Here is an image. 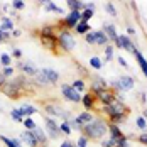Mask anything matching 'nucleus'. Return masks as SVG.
<instances>
[{"label": "nucleus", "instance_id": "nucleus-36", "mask_svg": "<svg viewBox=\"0 0 147 147\" xmlns=\"http://www.w3.org/2000/svg\"><path fill=\"white\" fill-rule=\"evenodd\" d=\"M59 130H61V134H63V135H68V137H69V135H71V132H73V130H71L69 122H63V123L59 125Z\"/></svg>", "mask_w": 147, "mask_h": 147}, {"label": "nucleus", "instance_id": "nucleus-42", "mask_svg": "<svg viewBox=\"0 0 147 147\" xmlns=\"http://www.w3.org/2000/svg\"><path fill=\"white\" fill-rule=\"evenodd\" d=\"M88 142H90V140L85 137V135H80V139L76 140V144H74V146H76V147H88Z\"/></svg>", "mask_w": 147, "mask_h": 147}, {"label": "nucleus", "instance_id": "nucleus-50", "mask_svg": "<svg viewBox=\"0 0 147 147\" xmlns=\"http://www.w3.org/2000/svg\"><path fill=\"white\" fill-rule=\"evenodd\" d=\"M59 147H74V144L71 142V140H63V142H61V146H59Z\"/></svg>", "mask_w": 147, "mask_h": 147}, {"label": "nucleus", "instance_id": "nucleus-12", "mask_svg": "<svg viewBox=\"0 0 147 147\" xmlns=\"http://www.w3.org/2000/svg\"><path fill=\"white\" fill-rule=\"evenodd\" d=\"M44 112H46V115L51 118H63L66 110H63L58 103L53 102V103H44Z\"/></svg>", "mask_w": 147, "mask_h": 147}, {"label": "nucleus", "instance_id": "nucleus-15", "mask_svg": "<svg viewBox=\"0 0 147 147\" xmlns=\"http://www.w3.org/2000/svg\"><path fill=\"white\" fill-rule=\"evenodd\" d=\"M102 30H103V34L108 37V41L115 44V41H117V37H118V32H117L115 24H112V22H103V29Z\"/></svg>", "mask_w": 147, "mask_h": 147}, {"label": "nucleus", "instance_id": "nucleus-51", "mask_svg": "<svg viewBox=\"0 0 147 147\" xmlns=\"http://www.w3.org/2000/svg\"><path fill=\"white\" fill-rule=\"evenodd\" d=\"M7 80H9V78H5V76H3V73L0 71V88H2V86L7 83Z\"/></svg>", "mask_w": 147, "mask_h": 147}, {"label": "nucleus", "instance_id": "nucleus-5", "mask_svg": "<svg viewBox=\"0 0 147 147\" xmlns=\"http://www.w3.org/2000/svg\"><path fill=\"white\" fill-rule=\"evenodd\" d=\"M95 96H96V102H100L102 105H110V103H113L117 100V93L110 88L95 91Z\"/></svg>", "mask_w": 147, "mask_h": 147}, {"label": "nucleus", "instance_id": "nucleus-53", "mask_svg": "<svg viewBox=\"0 0 147 147\" xmlns=\"http://www.w3.org/2000/svg\"><path fill=\"white\" fill-rule=\"evenodd\" d=\"M127 36L130 37V36H135V29L134 27H127Z\"/></svg>", "mask_w": 147, "mask_h": 147}, {"label": "nucleus", "instance_id": "nucleus-6", "mask_svg": "<svg viewBox=\"0 0 147 147\" xmlns=\"http://www.w3.org/2000/svg\"><path fill=\"white\" fill-rule=\"evenodd\" d=\"M61 95L64 96V100H68V102H71V103H81V95L76 93L74 88L71 85H68V83L61 85Z\"/></svg>", "mask_w": 147, "mask_h": 147}, {"label": "nucleus", "instance_id": "nucleus-2", "mask_svg": "<svg viewBox=\"0 0 147 147\" xmlns=\"http://www.w3.org/2000/svg\"><path fill=\"white\" fill-rule=\"evenodd\" d=\"M27 86H29V81H27V76L24 74H19L12 80H7V83L0 88V91L9 96L10 100H19L20 96H24L27 93Z\"/></svg>", "mask_w": 147, "mask_h": 147}, {"label": "nucleus", "instance_id": "nucleus-19", "mask_svg": "<svg viewBox=\"0 0 147 147\" xmlns=\"http://www.w3.org/2000/svg\"><path fill=\"white\" fill-rule=\"evenodd\" d=\"M20 140H22L24 144H27L29 147H39V144H37V140H36L32 130H24V132H20Z\"/></svg>", "mask_w": 147, "mask_h": 147}, {"label": "nucleus", "instance_id": "nucleus-20", "mask_svg": "<svg viewBox=\"0 0 147 147\" xmlns=\"http://www.w3.org/2000/svg\"><path fill=\"white\" fill-rule=\"evenodd\" d=\"M32 134H34V137H36L37 144H39L41 147H46V146H47V142H49V137H47V134H46L42 129L36 127V129L32 130Z\"/></svg>", "mask_w": 147, "mask_h": 147}, {"label": "nucleus", "instance_id": "nucleus-45", "mask_svg": "<svg viewBox=\"0 0 147 147\" xmlns=\"http://www.w3.org/2000/svg\"><path fill=\"white\" fill-rule=\"evenodd\" d=\"M117 63H118V66H120V68H125V69H129V68H130V66H129V63L125 61V58H123V56H118Z\"/></svg>", "mask_w": 147, "mask_h": 147}, {"label": "nucleus", "instance_id": "nucleus-57", "mask_svg": "<svg viewBox=\"0 0 147 147\" xmlns=\"http://www.w3.org/2000/svg\"><path fill=\"white\" fill-rule=\"evenodd\" d=\"M74 147H76V146H74Z\"/></svg>", "mask_w": 147, "mask_h": 147}, {"label": "nucleus", "instance_id": "nucleus-27", "mask_svg": "<svg viewBox=\"0 0 147 147\" xmlns=\"http://www.w3.org/2000/svg\"><path fill=\"white\" fill-rule=\"evenodd\" d=\"M0 140H2L7 147H22V142L17 140V139H9V137H5V135H0Z\"/></svg>", "mask_w": 147, "mask_h": 147}, {"label": "nucleus", "instance_id": "nucleus-4", "mask_svg": "<svg viewBox=\"0 0 147 147\" xmlns=\"http://www.w3.org/2000/svg\"><path fill=\"white\" fill-rule=\"evenodd\" d=\"M58 46L63 51L69 53V51H73L74 46H76V39H74V36L68 29H61L58 34Z\"/></svg>", "mask_w": 147, "mask_h": 147}, {"label": "nucleus", "instance_id": "nucleus-41", "mask_svg": "<svg viewBox=\"0 0 147 147\" xmlns=\"http://www.w3.org/2000/svg\"><path fill=\"white\" fill-rule=\"evenodd\" d=\"M24 7H26V2H22V0H14L10 3V9L12 10H22Z\"/></svg>", "mask_w": 147, "mask_h": 147}, {"label": "nucleus", "instance_id": "nucleus-52", "mask_svg": "<svg viewBox=\"0 0 147 147\" xmlns=\"http://www.w3.org/2000/svg\"><path fill=\"white\" fill-rule=\"evenodd\" d=\"M20 34H22V32H20L19 29H14L12 32H10V36H12V37H20Z\"/></svg>", "mask_w": 147, "mask_h": 147}, {"label": "nucleus", "instance_id": "nucleus-37", "mask_svg": "<svg viewBox=\"0 0 147 147\" xmlns=\"http://www.w3.org/2000/svg\"><path fill=\"white\" fill-rule=\"evenodd\" d=\"M41 34L42 36H56V27L54 26H44V27H41Z\"/></svg>", "mask_w": 147, "mask_h": 147}, {"label": "nucleus", "instance_id": "nucleus-10", "mask_svg": "<svg viewBox=\"0 0 147 147\" xmlns=\"http://www.w3.org/2000/svg\"><path fill=\"white\" fill-rule=\"evenodd\" d=\"M17 68L22 71L24 76H27V78H34L36 74L39 73L37 66H36L34 63H30V61H19V63H17Z\"/></svg>", "mask_w": 147, "mask_h": 147}, {"label": "nucleus", "instance_id": "nucleus-11", "mask_svg": "<svg viewBox=\"0 0 147 147\" xmlns=\"http://www.w3.org/2000/svg\"><path fill=\"white\" fill-rule=\"evenodd\" d=\"M108 88V83L107 80L102 78L100 74H90V91H100V90Z\"/></svg>", "mask_w": 147, "mask_h": 147}, {"label": "nucleus", "instance_id": "nucleus-40", "mask_svg": "<svg viewBox=\"0 0 147 147\" xmlns=\"http://www.w3.org/2000/svg\"><path fill=\"white\" fill-rule=\"evenodd\" d=\"M22 123H24V127H26V130H34V129L37 127V125H36V122H34V120H32L30 117L24 118V122H22Z\"/></svg>", "mask_w": 147, "mask_h": 147}, {"label": "nucleus", "instance_id": "nucleus-13", "mask_svg": "<svg viewBox=\"0 0 147 147\" xmlns=\"http://www.w3.org/2000/svg\"><path fill=\"white\" fill-rule=\"evenodd\" d=\"M81 103H83V107H85L86 112H91V110H96V103L98 102H96V96H95L93 91H86L81 96Z\"/></svg>", "mask_w": 147, "mask_h": 147}, {"label": "nucleus", "instance_id": "nucleus-16", "mask_svg": "<svg viewBox=\"0 0 147 147\" xmlns=\"http://www.w3.org/2000/svg\"><path fill=\"white\" fill-rule=\"evenodd\" d=\"M108 137H112V139L117 142L120 139H125L127 135L122 132V127H120V125H115V123H110V122H108Z\"/></svg>", "mask_w": 147, "mask_h": 147}, {"label": "nucleus", "instance_id": "nucleus-33", "mask_svg": "<svg viewBox=\"0 0 147 147\" xmlns=\"http://www.w3.org/2000/svg\"><path fill=\"white\" fill-rule=\"evenodd\" d=\"M135 125H137L139 130L147 132V122H146V118L142 117V115H137V117H135Z\"/></svg>", "mask_w": 147, "mask_h": 147}, {"label": "nucleus", "instance_id": "nucleus-29", "mask_svg": "<svg viewBox=\"0 0 147 147\" xmlns=\"http://www.w3.org/2000/svg\"><path fill=\"white\" fill-rule=\"evenodd\" d=\"M113 49H115V46H112V44H107V46H105V58H103V61H105V63L113 61Z\"/></svg>", "mask_w": 147, "mask_h": 147}, {"label": "nucleus", "instance_id": "nucleus-28", "mask_svg": "<svg viewBox=\"0 0 147 147\" xmlns=\"http://www.w3.org/2000/svg\"><path fill=\"white\" fill-rule=\"evenodd\" d=\"M34 83H36V85H39V86H49V85H51V83L47 81V78H46L41 71L34 76Z\"/></svg>", "mask_w": 147, "mask_h": 147}, {"label": "nucleus", "instance_id": "nucleus-31", "mask_svg": "<svg viewBox=\"0 0 147 147\" xmlns=\"http://www.w3.org/2000/svg\"><path fill=\"white\" fill-rule=\"evenodd\" d=\"M44 9L47 10V12H56V14H64V10L61 9V7H58L54 2H46Z\"/></svg>", "mask_w": 147, "mask_h": 147}, {"label": "nucleus", "instance_id": "nucleus-8", "mask_svg": "<svg viewBox=\"0 0 147 147\" xmlns=\"http://www.w3.org/2000/svg\"><path fill=\"white\" fill-rule=\"evenodd\" d=\"M115 47L123 49V51H129V53H134V51L137 49V46L134 44V41L127 36V34H118L117 41H115Z\"/></svg>", "mask_w": 147, "mask_h": 147}, {"label": "nucleus", "instance_id": "nucleus-47", "mask_svg": "<svg viewBox=\"0 0 147 147\" xmlns=\"http://www.w3.org/2000/svg\"><path fill=\"white\" fill-rule=\"evenodd\" d=\"M137 140H139L142 146H146V147H147V132H142L140 135H137Z\"/></svg>", "mask_w": 147, "mask_h": 147}, {"label": "nucleus", "instance_id": "nucleus-23", "mask_svg": "<svg viewBox=\"0 0 147 147\" xmlns=\"http://www.w3.org/2000/svg\"><path fill=\"white\" fill-rule=\"evenodd\" d=\"M93 36H95V46H107L110 44V41H108V37L103 34V30H93Z\"/></svg>", "mask_w": 147, "mask_h": 147}, {"label": "nucleus", "instance_id": "nucleus-32", "mask_svg": "<svg viewBox=\"0 0 147 147\" xmlns=\"http://www.w3.org/2000/svg\"><path fill=\"white\" fill-rule=\"evenodd\" d=\"M103 10H105L107 14H110L112 17H117V9H115V3H112V2H105V3H103Z\"/></svg>", "mask_w": 147, "mask_h": 147}, {"label": "nucleus", "instance_id": "nucleus-34", "mask_svg": "<svg viewBox=\"0 0 147 147\" xmlns=\"http://www.w3.org/2000/svg\"><path fill=\"white\" fill-rule=\"evenodd\" d=\"M0 64H2L3 68L12 66V56H10V54H7V53H2V54H0Z\"/></svg>", "mask_w": 147, "mask_h": 147}, {"label": "nucleus", "instance_id": "nucleus-22", "mask_svg": "<svg viewBox=\"0 0 147 147\" xmlns=\"http://www.w3.org/2000/svg\"><path fill=\"white\" fill-rule=\"evenodd\" d=\"M66 5L71 12H83L85 10V2H81V0H66Z\"/></svg>", "mask_w": 147, "mask_h": 147}, {"label": "nucleus", "instance_id": "nucleus-48", "mask_svg": "<svg viewBox=\"0 0 147 147\" xmlns=\"http://www.w3.org/2000/svg\"><path fill=\"white\" fill-rule=\"evenodd\" d=\"M139 102L142 103V105H146L147 103V93L146 91H140V93H139Z\"/></svg>", "mask_w": 147, "mask_h": 147}, {"label": "nucleus", "instance_id": "nucleus-43", "mask_svg": "<svg viewBox=\"0 0 147 147\" xmlns=\"http://www.w3.org/2000/svg\"><path fill=\"white\" fill-rule=\"evenodd\" d=\"M2 73H3L5 78H10V76H14L15 69H14V66H7V68H3V69H2Z\"/></svg>", "mask_w": 147, "mask_h": 147}, {"label": "nucleus", "instance_id": "nucleus-46", "mask_svg": "<svg viewBox=\"0 0 147 147\" xmlns=\"http://www.w3.org/2000/svg\"><path fill=\"white\" fill-rule=\"evenodd\" d=\"M12 58H15V59L22 58V51H20L19 47H15V46H12Z\"/></svg>", "mask_w": 147, "mask_h": 147}, {"label": "nucleus", "instance_id": "nucleus-38", "mask_svg": "<svg viewBox=\"0 0 147 147\" xmlns=\"http://www.w3.org/2000/svg\"><path fill=\"white\" fill-rule=\"evenodd\" d=\"M115 140L112 139V137H103L102 140H100V146L102 147H115Z\"/></svg>", "mask_w": 147, "mask_h": 147}, {"label": "nucleus", "instance_id": "nucleus-56", "mask_svg": "<svg viewBox=\"0 0 147 147\" xmlns=\"http://www.w3.org/2000/svg\"><path fill=\"white\" fill-rule=\"evenodd\" d=\"M2 112H3V107H2V105H0V113H2Z\"/></svg>", "mask_w": 147, "mask_h": 147}, {"label": "nucleus", "instance_id": "nucleus-49", "mask_svg": "<svg viewBox=\"0 0 147 147\" xmlns=\"http://www.w3.org/2000/svg\"><path fill=\"white\" fill-rule=\"evenodd\" d=\"M85 9H88V10H96V3L95 2H85Z\"/></svg>", "mask_w": 147, "mask_h": 147}, {"label": "nucleus", "instance_id": "nucleus-24", "mask_svg": "<svg viewBox=\"0 0 147 147\" xmlns=\"http://www.w3.org/2000/svg\"><path fill=\"white\" fill-rule=\"evenodd\" d=\"M0 30H3V32H12L14 30V20L10 19V17H2L0 19Z\"/></svg>", "mask_w": 147, "mask_h": 147}, {"label": "nucleus", "instance_id": "nucleus-21", "mask_svg": "<svg viewBox=\"0 0 147 147\" xmlns=\"http://www.w3.org/2000/svg\"><path fill=\"white\" fill-rule=\"evenodd\" d=\"M19 110H20V115L24 118L32 117L34 113H37V107H34V105H30V103H22V105L19 107Z\"/></svg>", "mask_w": 147, "mask_h": 147}, {"label": "nucleus", "instance_id": "nucleus-55", "mask_svg": "<svg viewBox=\"0 0 147 147\" xmlns=\"http://www.w3.org/2000/svg\"><path fill=\"white\" fill-rule=\"evenodd\" d=\"M142 117L146 118V122H147V108H144V112H142Z\"/></svg>", "mask_w": 147, "mask_h": 147}, {"label": "nucleus", "instance_id": "nucleus-44", "mask_svg": "<svg viewBox=\"0 0 147 147\" xmlns=\"http://www.w3.org/2000/svg\"><path fill=\"white\" fill-rule=\"evenodd\" d=\"M85 42L90 46H95V36H93V30L91 32H88L86 36H85Z\"/></svg>", "mask_w": 147, "mask_h": 147}, {"label": "nucleus", "instance_id": "nucleus-1", "mask_svg": "<svg viewBox=\"0 0 147 147\" xmlns=\"http://www.w3.org/2000/svg\"><path fill=\"white\" fill-rule=\"evenodd\" d=\"M102 113L108 118L110 123L120 125V123H125V120L129 118L130 108H129L123 102L115 100V102L110 103V105H102Z\"/></svg>", "mask_w": 147, "mask_h": 147}, {"label": "nucleus", "instance_id": "nucleus-7", "mask_svg": "<svg viewBox=\"0 0 147 147\" xmlns=\"http://www.w3.org/2000/svg\"><path fill=\"white\" fill-rule=\"evenodd\" d=\"M44 123H46V130H47V137L49 139H59L63 134L59 130V125L56 123V118H51L44 115Z\"/></svg>", "mask_w": 147, "mask_h": 147}, {"label": "nucleus", "instance_id": "nucleus-17", "mask_svg": "<svg viewBox=\"0 0 147 147\" xmlns=\"http://www.w3.org/2000/svg\"><path fill=\"white\" fill-rule=\"evenodd\" d=\"M132 54L135 56V61H137V64H139V68H140L142 74H144V76L147 78V59H146V56L140 53V49H139V47L134 51Z\"/></svg>", "mask_w": 147, "mask_h": 147}, {"label": "nucleus", "instance_id": "nucleus-54", "mask_svg": "<svg viewBox=\"0 0 147 147\" xmlns=\"http://www.w3.org/2000/svg\"><path fill=\"white\" fill-rule=\"evenodd\" d=\"M0 42H5V37H3V30H0Z\"/></svg>", "mask_w": 147, "mask_h": 147}, {"label": "nucleus", "instance_id": "nucleus-9", "mask_svg": "<svg viewBox=\"0 0 147 147\" xmlns=\"http://www.w3.org/2000/svg\"><path fill=\"white\" fill-rule=\"evenodd\" d=\"M135 86V80L130 74H120L118 76V93H127L132 91Z\"/></svg>", "mask_w": 147, "mask_h": 147}, {"label": "nucleus", "instance_id": "nucleus-14", "mask_svg": "<svg viewBox=\"0 0 147 147\" xmlns=\"http://www.w3.org/2000/svg\"><path fill=\"white\" fill-rule=\"evenodd\" d=\"M39 39H41V44L44 46L46 49H49L53 53L58 51V36H42L41 34Z\"/></svg>", "mask_w": 147, "mask_h": 147}, {"label": "nucleus", "instance_id": "nucleus-39", "mask_svg": "<svg viewBox=\"0 0 147 147\" xmlns=\"http://www.w3.org/2000/svg\"><path fill=\"white\" fill-rule=\"evenodd\" d=\"M10 117H12V120H14V122H24V117L20 115V110H19V108H12Z\"/></svg>", "mask_w": 147, "mask_h": 147}, {"label": "nucleus", "instance_id": "nucleus-18", "mask_svg": "<svg viewBox=\"0 0 147 147\" xmlns=\"http://www.w3.org/2000/svg\"><path fill=\"white\" fill-rule=\"evenodd\" d=\"M41 73L44 74L46 78H47V81L51 83V85H56L59 81V71H56V69H53V68H42L41 69Z\"/></svg>", "mask_w": 147, "mask_h": 147}, {"label": "nucleus", "instance_id": "nucleus-30", "mask_svg": "<svg viewBox=\"0 0 147 147\" xmlns=\"http://www.w3.org/2000/svg\"><path fill=\"white\" fill-rule=\"evenodd\" d=\"M90 66H91L93 69L100 71V69L103 68V61L98 58V56H91V58H90Z\"/></svg>", "mask_w": 147, "mask_h": 147}, {"label": "nucleus", "instance_id": "nucleus-35", "mask_svg": "<svg viewBox=\"0 0 147 147\" xmlns=\"http://www.w3.org/2000/svg\"><path fill=\"white\" fill-rule=\"evenodd\" d=\"M93 15H95V12H93V10H88V9H85V10L81 12V20H80V22H83V24H88L90 19H91Z\"/></svg>", "mask_w": 147, "mask_h": 147}, {"label": "nucleus", "instance_id": "nucleus-26", "mask_svg": "<svg viewBox=\"0 0 147 147\" xmlns=\"http://www.w3.org/2000/svg\"><path fill=\"white\" fill-rule=\"evenodd\" d=\"M74 30H76V32H78V34H80V36H86V34H88V32H91V26H90V24H83V22H78V24H76V27H74Z\"/></svg>", "mask_w": 147, "mask_h": 147}, {"label": "nucleus", "instance_id": "nucleus-3", "mask_svg": "<svg viewBox=\"0 0 147 147\" xmlns=\"http://www.w3.org/2000/svg\"><path fill=\"white\" fill-rule=\"evenodd\" d=\"M107 134H108V120L102 115L95 117L81 129V135H85L88 140H102Z\"/></svg>", "mask_w": 147, "mask_h": 147}, {"label": "nucleus", "instance_id": "nucleus-25", "mask_svg": "<svg viewBox=\"0 0 147 147\" xmlns=\"http://www.w3.org/2000/svg\"><path fill=\"white\" fill-rule=\"evenodd\" d=\"M71 86H73L74 91L80 93V95H81V93H86V81H85L83 78H81V80H74Z\"/></svg>", "mask_w": 147, "mask_h": 147}]
</instances>
